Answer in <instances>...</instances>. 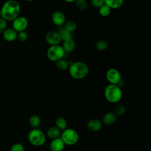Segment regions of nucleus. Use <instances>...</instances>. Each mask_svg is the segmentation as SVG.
<instances>
[{
    "label": "nucleus",
    "mask_w": 151,
    "mask_h": 151,
    "mask_svg": "<svg viewBox=\"0 0 151 151\" xmlns=\"http://www.w3.org/2000/svg\"><path fill=\"white\" fill-rule=\"evenodd\" d=\"M10 151H25V149L22 143H17L11 146Z\"/></svg>",
    "instance_id": "27"
},
{
    "label": "nucleus",
    "mask_w": 151,
    "mask_h": 151,
    "mask_svg": "<svg viewBox=\"0 0 151 151\" xmlns=\"http://www.w3.org/2000/svg\"><path fill=\"white\" fill-rule=\"evenodd\" d=\"M70 76L74 79L81 80L85 78L89 73L88 65L82 61L72 62L68 68Z\"/></svg>",
    "instance_id": "2"
},
{
    "label": "nucleus",
    "mask_w": 151,
    "mask_h": 151,
    "mask_svg": "<svg viewBox=\"0 0 151 151\" xmlns=\"http://www.w3.org/2000/svg\"><path fill=\"white\" fill-rule=\"evenodd\" d=\"M69 62L63 58L56 62V67L58 70L61 71H64L67 70L69 67Z\"/></svg>",
    "instance_id": "21"
},
{
    "label": "nucleus",
    "mask_w": 151,
    "mask_h": 151,
    "mask_svg": "<svg viewBox=\"0 0 151 151\" xmlns=\"http://www.w3.org/2000/svg\"><path fill=\"white\" fill-rule=\"evenodd\" d=\"M29 124L33 128H38L41 124V119L37 114H32L29 119Z\"/></svg>",
    "instance_id": "19"
},
{
    "label": "nucleus",
    "mask_w": 151,
    "mask_h": 151,
    "mask_svg": "<svg viewBox=\"0 0 151 151\" xmlns=\"http://www.w3.org/2000/svg\"><path fill=\"white\" fill-rule=\"evenodd\" d=\"M28 140L32 145L38 147L45 143L46 136L41 130L35 128L31 130L28 133Z\"/></svg>",
    "instance_id": "4"
},
{
    "label": "nucleus",
    "mask_w": 151,
    "mask_h": 151,
    "mask_svg": "<svg viewBox=\"0 0 151 151\" xmlns=\"http://www.w3.org/2000/svg\"><path fill=\"white\" fill-rule=\"evenodd\" d=\"M65 146V145L60 137L52 139L50 143L49 147L51 151H63L64 149Z\"/></svg>",
    "instance_id": "11"
},
{
    "label": "nucleus",
    "mask_w": 151,
    "mask_h": 151,
    "mask_svg": "<svg viewBox=\"0 0 151 151\" xmlns=\"http://www.w3.org/2000/svg\"><path fill=\"white\" fill-rule=\"evenodd\" d=\"M104 4L111 9H116L120 8L124 2V0H104Z\"/></svg>",
    "instance_id": "17"
},
{
    "label": "nucleus",
    "mask_w": 151,
    "mask_h": 151,
    "mask_svg": "<svg viewBox=\"0 0 151 151\" xmlns=\"http://www.w3.org/2000/svg\"><path fill=\"white\" fill-rule=\"evenodd\" d=\"M65 52L63 47L60 45H55L50 46L47 51V58L51 61L57 62L62 59Z\"/></svg>",
    "instance_id": "6"
},
{
    "label": "nucleus",
    "mask_w": 151,
    "mask_h": 151,
    "mask_svg": "<svg viewBox=\"0 0 151 151\" xmlns=\"http://www.w3.org/2000/svg\"><path fill=\"white\" fill-rule=\"evenodd\" d=\"M28 25V19L24 17L18 16L12 21V28L17 32L25 31Z\"/></svg>",
    "instance_id": "8"
},
{
    "label": "nucleus",
    "mask_w": 151,
    "mask_h": 151,
    "mask_svg": "<svg viewBox=\"0 0 151 151\" xmlns=\"http://www.w3.org/2000/svg\"><path fill=\"white\" fill-rule=\"evenodd\" d=\"M17 38L21 42H25L28 39V34L25 31L19 32L17 33Z\"/></svg>",
    "instance_id": "28"
},
{
    "label": "nucleus",
    "mask_w": 151,
    "mask_h": 151,
    "mask_svg": "<svg viewBox=\"0 0 151 151\" xmlns=\"http://www.w3.org/2000/svg\"><path fill=\"white\" fill-rule=\"evenodd\" d=\"M126 107L123 105H118L117 106L114 111V113L116 114V116H122L126 113Z\"/></svg>",
    "instance_id": "26"
},
{
    "label": "nucleus",
    "mask_w": 151,
    "mask_h": 151,
    "mask_svg": "<svg viewBox=\"0 0 151 151\" xmlns=\"http://www.w3.org/2000/svg\"><path fill=\"white\" fill-rule=\"evenodd\" d=\"M45 40L50 46L60 45L62 41L60 35L56 31H50L48 32L45 35Z\"/></svg>",
    "instance_id": "9"
},
{
    "label": "nucleus",
    "mask_w": 151,
    "mask_h": 151,
    "mask_svg": "<svg viewBox=\"0 0 151 151\" xmlns=\"http://www.w3.org/2000/svg\"><path fill=\"white\" fill-rule=\"evenodd\" d=\"M64 1L66 2H68V3H71V2H75L76 0H64Z\"/></svg>",
    "instance_id": "31"
},
{
    "label": "nucleus",
    "mask_w": 151,
    "mask_h": 151,
    "mask_svg": "<svg viewBox=\"0 0 151 151\" xmlns=\"http://www.w3.org/2000/svg\"><path fill=\"white\" fill-rule=\"evenodd\" d=\"M75 2L76 8L80 11H84L87 8L88 4L86 0H76Z\"/></svg>",
    "instance_id": "25"
},
{
    "label": "nucleus",
    "mask_w": 151,
    "mask_h": 151,
    "mask_svg": "<svg viewBox=\"0 0 151 151\" xmlns=\"http://www.w3.org/2000/svg\"><path fill=\"white\" fill-rule=\"evenodd\" d=\"M116 117L117 116L113 112L109 111L103 116L102 122L104 124L110 126L115 123L116 120Z\"/></svg>",
    "instance_id": "15"
},
{
    "label": "nucleus",
    "mask_w": 151,
    "mask_h": 151,
    "mask_svg": "<svg viewBox=\"0 0 151 151\" xmlns=\"http://www.w3.org/2000/svg\"><path fill=\"white\" fill-rule=\"evenodd\" d=\"M61 46L65 53H69L74 50L76 48V42L73 40H70L64 41Z\"/></svg>",
    "instance_id": "18"
},
{
    "label": "nucleus",
    "mask_w": 151,
    "mask_h": 151,
    "mask_svg": "<svg viewBox=\"0 0 151 151\" xmlns=\"http://www.w3.org/2000/svg\"><path fill=\"white\" fill-rule=\"evenodd\" d=\"M7 23L6 21H5L2 18H0V34L3 33L5 29L7 28Z\"/></svg>",
    "instance_id": "30"
},
{
    "label": "nucleus",
    "mask_w": 151,
    "mask_h": 151,
    "mask_svg": "<svg viewBox=\"0 0 151 151\" xmlns=\"http://www.w3.org/2000/svg\"><path fill=\"white\" fill-rule=\"evenodd\" d=\"M47 135L48 138L54 139L60 137L61 135V130L55 126L50 127L47 131Z\"/></svg>",
    "instance_id": "16"
},
{
    "label": "nucleus",
    "mask_w": 151,
    "mask_h": 151,
    "mask_svg": "<svg viewBox=\"0 0 151 151\" xmlns=\"http://www.w3.org/2000/svg\"><path fill=\"white\" fill-rule=\"evenodd\" d=\"M20 11V5L17 1L8 0L1 8V18L6 21H13L19 16Z\"/></svg>",
    "instance_id": "1"
},
{
    "label": "nucleus",
    "mask_w": 151,
    "mask_h": 151,
    "mask_svg": "<svg viewBox=\"0 0 151 151\" xmlns=\"http://www.w3.org/2000/svg\"><path fill=\"white\" fill-rule=\"evenodd\" d=\"M51 20L54 25L57 27L63 26L66 21L64 14L60 11H54L51 15Z\"/></svg>",
    "instance_id": "10"
},
{
    "label": "nucleus",
    "mask_w": 151,
    "mask_h": 151,
    "mask_svg": "<svg viewBox=\"0 0 151 151\" xmlns=\"http://www.w3.org/2000/svg\"><path fill=\"white\" fill-rule=\"evenodd\" d=\"M55 126L58 127L60 130L63 131L67 127V122L65 118L63 117H58L55 121Z\"/></svg>",
    "instance_id": "20"
},
{
    "label": "nucleus",
    "mask_w": 151,
    "mask_h": 151,
    "mask_svg": "<svg viewBox=\"0 0 151 151\" xmlns=\"http://www.w3.org/2000/svg\"><path fill=\"white\" fill-rule=\"evenodd\" d=\"M26 1H28V2H32V1H34L35 0H25Z\"/></svg>",
    "instance_id": "32"
},
{
    "label": "nucleus",
    "mask_w": 151,
    "mask_h": 151,
    "mask_svg": "<svg viewBox=\"0 0 151 151\" xmlns=\"http://www.w3.org/2000/svg\"><path fill=\"white\" fill-rule=\"evenodd\" d=\"M111 9L106 4L103 5L101 7L99 8V14L103 17H108L111 13Z\"/></svg>",
    "instance_id": "24"
},
{
    "label": "nucleus",
    "mask_w": 151,
    "mask_h": 151,
    "mask_svg": "<svg viewBox=\"0 0 151 151\" xmlns=\"http://www.w3.org/2000/svg\"><path fill=\"white\" fill-rule=\"evenodd\" d=\"M64 28L67 30L68 31L73 33V32H74L76 29H77V24L76 23L71 20H68V21H66L65 22V23L63 25Z\"/></svg>",
    "instance_id": "22"
},
{
    "label": "nucleus",
    "mask_w": 151,
    "mask_h": 151,
    "mask_svg": "<svg viewBox=\"0 0 151 151\" xmlns=\"http://www.w3.org/2000/svg\"><path fill=\"white\" fill-rule=\"evenodd\" d=\"M91 4L94 8H99L104 4V0H91Z\"/></svg>",
    "instance_id": "29"
},
{
    "label": "nucleus",
    "mask_w": 151,
    "mask_h": 151,
    "mask_svg": "<svg viewBox=\"0 0 151 151\" xmlns=\"http://www.w3.org/2000/svg\"><path fill=\"white\" fill-rule=\"evenodd\" d=\"M87 127L90 132H98L102 128V122L97 119H91L87 122Z\"/></svg>",
    "instance_id": "12"
},
{
    "label": "nucleus",
    "mask_w": 151,
    "mask_h": 151,
    "mask_svg": "<svg viewBox=\"0 0 151 151\" xmlns=\"http://www.w3.org/2000/svg\"><path fill=\"white\" fill-rule=\"evenodd\" d=\"M0 18H1V9H0Z\"/></svg>",
    "instance_id": "33"
},
{
    "label": "nucleus",
    "mask_w": 151,
    "mask_h": 151,
    "mask_svg": "<svg viewBox=\"0 0 151 151\" xmlns=\"http://www.w3.org/2000/svg\"><path fill=\"white\" fill-rule=\"evenodd\" d=\"M106 77L109 84H118L122 80V76L118 70L114 68H110L107 70L106 73Z\"/></svg>",
    "instance_id": "7"
},
{
    "label": "nucleus",
    "mask_w": 151,
    "mask_h": 151,
    "mask_svg": "<svg viewBox=\"0 0 151 151\" xmlns=\"http://www.w3.org/2000/svg\"><path fill=\"white\" fill-rule=\"evenodd\" d=\"M17 33L13 28H6L2 33L4 39L8 42H12L17 38Z\"/></svg>",
    "instance_id": "14"
},
{
    "label": "nucleus",
    "mask_w": 151,
    "mask_h": 151,
    "mask_svg": "<svg viewBox=\"0 0 151 151\" xmlns=\"http://www.w3.org/2000/svg\"><path fill=\"white\" fill-rule=\"evenodd\" d=\"M60 136L61 139L65 145H74L76 144L79 140L78 133L73 129H65L63 131Z\"/></svg>",
    "instance_id": "5"
},
{
    "label": "nucleus",
    "mask_w": 151,
    "mask_h": 151,
    "mask_svg": "<svg viewBox=\"0 0 151 151\" xmlns=\"http://www.w3.org/2000/svg\"><path fill=\"white\" fill-rule=\"evenodd\" d=\"M106 100L111 103H116L120 101L123 97V92L121 87L117 84H109L104 91Z\"/></svg>",
    "instance_id": "3"
},
{
    "label": "nucleus",
    "mask_w": 151,
    "mask_h": 151,
    "mask_svg": "<svg viewBox=\"0 0 151 151\" xmlns=\"http://www.w3.org/2000/svg\"><path fill=\"white\" fill-rule=\"evenodd\" d=\"M95 47L96 50L99 51H104L107 48L108 43L104 40H100L96 42Z\"/></svg>",
    "instance_id": "23"
},
{
    "label": "nucleus",
    "mask_w": 151,
    "mask_h": 151,
    "mask_svg": "<svg viewBox=\"0 0 151 151\" xmlns=\"http://www.w3.org/2000/svg\"><path fill=\"white\" fill-rule=\"evenodd\" d=\"M56 31L59 34V35L61 37V40L64 41H68L70 40H73V34L67 30H66L63 25V26H59L57 27Z\"/></svg>",
    "instance_id": "13"
}]
</instances>
